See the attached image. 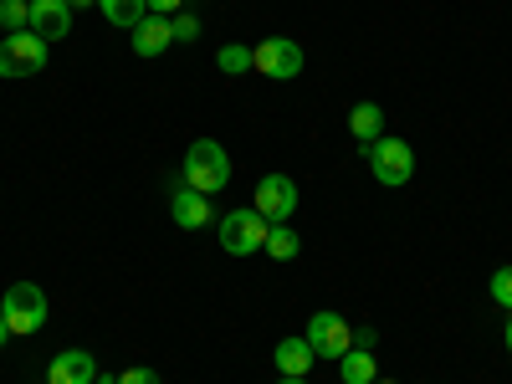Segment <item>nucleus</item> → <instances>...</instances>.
Here are the masks:
<instances>
[{
  "mask_svg": "<svg viewBox=\"0 0 512 384\" xmlns=\"http://www.w3.org/2000/svg\"><path fill=\"white\" fill-rule=\"evenodd\" d=\"M492 297H497L502 308H512V267H497L492 272Z\"/></svg>",
  "mask_w": 512,
  "mask_h": 384,
  "instance_id": "20",
  "label": "nucleus"
},
{
  "mask_svg": "<svg viewBox=\"0 0 512 384\" xmlns=\"http://www.w3.org/2000/svg\"><path fill=\"white\" fill-rule=\"evenodd\" d=\"M369 169H374V180L379 185H410V175H415V154H410V144L405 139H374L369 144Z\"/></svg>",
  "mask_w": 512,
  "mask_h": 384,
  "instance_id": "4",
  "label": "nucleus"
},
{
  "mask_svg": "<svg viewBox=\"0 0 512 384\" xmlns=\"http://www.w3.org/2000/svg\"><path fill=\"white\" fill-rule=\"evenodd\" d=\"M118 384H159V374H154V369H123Z\"/></svg>",
  "mask_w": 512,
  "mask_h": 384,
  "instance_id": "22",
  "label": "nucleus"
},
{
  "mask_svg": "<svg viewBox=\"0 0 512 384\" xmlns=\"http://www.w3.org/2000/svg\"><path fill=\"white\" fill-rule=\"evenodd\" d=\"M169 41H175V26H169V16H154V11H149V16L134 26V52H139V57H159Z\"/></svg>",
  "mask_w": 512,
  "mask_h": 384,
  "instance_id": "12",
  "label": "nucleus"
},
{
  "mask_svg": "<svg viewBox=\"0 0 512 384\" xmlns=\"http://www.w3.org/2000/svg\"><path fill=\"white\" fill-rule=\"evenodd\" d=\"M0 318H6V328L16 338L36 333L41 323H47V292H41L36 282H11L6 287V303H0Z\"/></svg>",
  "mask_w": 512,
  "mask_h": 384,
  "instance_id": "2",
  "label": "nucleus"
},
{
  "mask_svg": "<svg viewBox=\"0 0 512 384\" xmlns=\"http://www.w3.org/2000/svg\"><path fill=\"white\" fill-rule=\"evenodd\" d=\"M47 67V41L36 31H11L0 41V77H31Z\"/></svg>",
  "mask_w": 512,
  "mask_h": 384,
  "instance_id": "3",
  "label": "nucleus"
},
{
  "mask_svg": "<svg viewBox=\"0 0 512 384\" xmlns=\"http://www.w3.org/2000/svg\"><path fill=\"white\" fill-rule=\"evenodd\" d=\"M6 338H11V328H6V318H0V344H6Z\"/></svg>",
  "mask_w": 512,
  "mask_h": 384,
  "instance_id": "25",
  "label": "nucleus"
},
{
  "mask_svg": "<svg viewBox=\"0 0 512 384\" xmlns=\"http://www.w3.org/2000/svg\"><path fill=\"white\" fill-rule=\"evenodd\" d=\"M251 67L262 72V77L287 82V77L303 72V47H297V41H287V36H267L262 47H251Z\"/></svg>",
  "mask_w": 512,
  "mask_h": 384,
  "instance_id": "5",
  "label": "nucleus"
},
{
  "mask_svg": "<svg viewBox=\"0 0 512 384\" xmlns=\"http://www.w3.org/2000/svg\"><path fill=\"white\" fill-rule=\"evenodd\" d=\"M338 379H344V384H374V379H379L374 354H369V349H349L344 359H338Z\"/></svg>",
  "mask_w": 512,
  "mask_h": 384,
  "instance_id": "14",
  "label": "nucleus"
},
{
  "mask_svg": "<svg viewBox=\"0 0 512 384\" xmlns=\"http://www.w3.org/2000/svg\"><path fill=\"white\" fill-rule=\"evenodd\" d=\"M313 344L308 338H282L277 344V369L287 374V379H308V369H313Z\"/></svg>",
  "mask_w": 512,
  "mask_h": 384,
  "instance_id": "13",
  "label": "nucleus"
},
{
  "mask_svg": "<svg viewBox=\"0 0 512 384\" xmlns=\"http://www.w3.org/2000/svg\"><path fill=\"white\" fill-rule=\"evenodd\" d=\"M169 26H175V41H195L200 36V21L195 16H169Z\"/></svg>",
  "mask_w": 512,
  "mask_h": 384,
  "instance_id": "21",
  "label": "nucleus"
},
{
  "mask_svg": "<svg viewBox=\"0 0 512 384\" xmlns=\"http://www.w3.org/2000/svg\"><path fill=\"white\" fill-rule=\"evenodd\" d=\"M0 26L11 31H31V0H0Z\"/></svg>",
  "mask_w": 512,
  "mask_h": 384,
  "instance_id": "18",
  "label": "nucleus"
},
{
  "mask_svg": "<svg viewBox=\"0 0 512 384\" xmlns=\"http://www.w3.org/2000/svg\"><path fill=\"white\" fill-rule=\"evenodd\" d=\"M67 6H93V0H67Z\"/></svg>",
  "mask_w": 512,
  "mask_h": 384,
  "instance_id": "27",
  "label": "nucleus"
},
{
  "mask_svg": "<svg viewBox=\"0 0 512 384\" xmlns=\"http://www.w3.org/2000/svg\"><path fill=\"white\" fill-rule=\"evenodd\" d=\"M262 251H267V256H277V262H292V256H297V231H292L287 221H282V226H272Z\"/></svg>",
  "mask_w": 512,
  "mask_h": 384,
  "instance_id": "17",
  "label": "nucleus"
},
{
  "mask_svg": "<svg viewBox=\"0 0 512 384\" xmlns=\"http://www.w3.org/2000/svg\"><path fill=\"white\" fill-rule=\"evenodd\" d=\"M180 180H185L190 190H200V195L226 190V185H231V159H226V149H221L216 139H195L190 154H185Z\"/></svg>",
  "mask_w": 512,
  "mask_h": 384,
  "instance_id": "1",
  "label": "nucleus"
},
{
  "mask_svg": "<svg viewBox=\"0 0 512 384\" xmlns=\"http://www.w3.org/2000/svg\"><path fill=\"white\" fill-rule=\"evenodd\" d=\"M154 16H180V0H144Z\"/></svg>",
  "mask_w": 512,
  "mask_h": 384,
  "instance_id": "23",
  "label": "nucleus"
},
{
  "mask_svg": "<svg viewBox=\"0 0 512 384\" xmlns=\"http://www.w3.org/2000/svg\"><path fill=\"white\" fill-rule=\"evenodd\" d=\"M502 338H507V354H512V318H507V333Z\"/></svg>",
  "mask_w": 512,
  "mask_h": 384,
  "instance_id": "26",
  "label": "nucleus"
},
{
  "mask_svg": "<svg viewBox=\"0 0 512 384\" xmlns=\"http://www.w3.org/2000/svg\"><path fill=\"white\" fill-rule=\"evenodd\" d=\"M98 384H118V379H103V374H98Z\"/></svg>",
  "mask_w": 512,
  "mask_h": 384,
  "instance_id": "29",
  "label": "nucleus"
},
{
  "mask_svg": "<svg viewBox=\"0 0 512 384\" xmlns=\"http://www.w3.org/2000/svg\"><path fill=\"white\" fill-rule=\"evenodd\" d=\"M308 344H313V354L318 359H344L349 349H354V328L338 318V313H313L308 318Z\"/></svg>",
  "mask_w": 512,
  "mask_h": 384,
  "instance_id": "7",
  "label": "nucleus"
},
{
  "mask_svg": "<svg viewBox=\"0 0 512 384\" xmlns=\"http://www.w3.org/2000/svg\"><path fill=\"white\" fill-rule=\"evenodd\" d=\"M354 349H369V354H374V328H369V323L354 328Z\"/></svg>",
  "mask_w": 512,
  "mask_h": 384,
  "instance_id": "24",
  "label": "nucleus"
},
{
  "mask_svg": "<svg viewBox=\"0 0 512 384\" xmlns=\"http://www.w3.org/2000/svg\"><path fill=\"white\" fill-rule=\"evenodd\" d=\"M98 6H103V16H108L113 26H123V31H134V26L149 16L144 0H98Z\"/></svg>",
  "mask_w": 512,
  "mask_h": 384,
  "instance_id": "16",
  "label": "nucleus"
},
{
  "mask_svg": "<svg viewBox=\"0 0 512 384\" xmlns=\"http://www.w3.org/2000/svg\"><path fill=\"white\" fill-rule=\"evenodd\" d=\"M256 216H262L267 226H282L292 210H297V185L287 180V175H267L262 185H256Z\"/></svg>",
  "mask_w": 512,
  "mask_h": 384,
  "instance_id": "8",
  "label": "nucleus"
},
{
  "mask_svg": "<svg viewBox=\"0 0 512 384\" xmlns=\"http://www.w3.org/2000/svg\"><path fill=\"white\" fill-rule=\"evenodd\" d=\"M221 72H251V47H221Z\"/></svg>",
  "mask_w": 512,
  "mask_h": 384,
  "instance_id": "19",
  "label": "nucleus"
},
{
  "mask_svg": "<svg viewBox=\"0 0 512 384\" xmlns=\"http://www.w3.org/2000/svg\"><path fill=\"white\" fill-rule=\"evenodd\" d=\"M47 384H98V359L88 349H67V354L52 359Z\"/></svg>",
  "mask_w": 512,
  "mask_h": 384,
  "instance_id": "9",
  "label": "nucleus"
},
{
  "mask_svg": "<svg viewBox=\"0 0 512 384\" xmlns=\"http://www.w3.org/2000/svg\"><path fill=\"white\" fill-rule=\"evenodd\" d=\"M267 231H272V226L246 205V210H231V216L221 221V246H226L231 256H251V251L267 246Z\"/></svg>",
  "mask_w": 512,
  "mask_h": 384,
  "instance_id": "6",
  "label": "nucleus"
},
{
  "mask_svg": "<svg viewBox=\"0 0 512 384\" xmlns=\"http://www.w3.org/2000/svg\"><path fill=\"white\" fill-rule=\"evenodd\" d=\"M169 210H175V226H185V231H200V226H210V200L200 195V190H190L185 180L169 190Z\"/></svg>",
  "mask_w": 512,
  "mask_h": 384,
  "instance_id": "11",
  "label": "nucleus"
},
{
  "mask_svg": "<svg viewBox=\"0 0 512 384\" xmlns=\"http://www.w3.org/2000/svg\"><path fill=\"white\" fill-rule=\"evenodd\" d=\"M31 31L41 41H62L72 31V6L67 0H31Z\"/></svg>",
  "mask_w": 512,
  "mask_h": 384,
  "instance_id": "10",
  "label": "nucleus"
},
{
  "mask_svg": "<svg viewBox=\"0 0 512 384\" xmlns=\"http://www.w3.org/2000/svg\"><path fill=\"white\" fill-rule=\"evenodd\" d=\"M374 384H395V379H374Z\"/></svg>",
  "mask_w": 512,
  "mask_h": 384,
  "instance_id": "30",
  "label": "nucleus"
},
{
  "mask_svg": "<svg viewBox=\"0 0 512 384\" xmlns=\"http://www.w3.org/2000/svg\"><path fill=\"white\" fill-rule=\"evenodd\" d=\"M349 128H354V139L369 149V144L384 134V113H379V103H359V108L349 113Z\"/></svg>",
  "mask_w": 512,
  "mask_h": 384,
  "instance_id": "15",
  "label": "nucleus"
},
{
  "mask_svg": "<svg viewBox=\"0 0 512 384\" xmlns=\"http://www.w3.org/2000/svg\"><path fill=\"white\" fill-rule=\"evenodd\" d=\"M282 384H308V379H287V374H282Z\"/></svg>",
  "mask_w": 512,
  "mask_h": 384,
  "instance_id": "28",
  "label": "nucleus"
}]
</instances>
